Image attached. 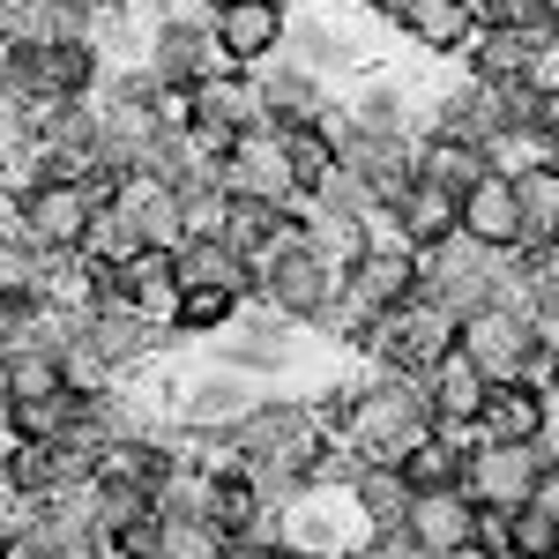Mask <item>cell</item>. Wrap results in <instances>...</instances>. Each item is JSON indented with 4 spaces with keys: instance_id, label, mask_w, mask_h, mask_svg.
<instances>
[{
    "instance_id": "6da1fadb",
    "label": "cell",
    "mask_w": 559,
    "mask_h": 559,
    "mask_svg": "<svg viewBox=\"0 0 559 559\" xmlns=\"http://www.w3.org/2000/svg\"><path fill=\"white\" fill-rule=\"evenodd\" d=\"M329 403H336V411H329V426L350 440V455H358V463H403V455L432 432L426 373H395V366H381L366 388L329 395Z\"/></svg>"
},
{
    "instance_id": "7a4b0ae2",
    "label": "cell",
    "mask_w": 559,
    "mask_h": 559,
    "mask_svg": "<svg viewBox=\"0 0 559 559\" xmlns=\"http://www.w3.org/2000/svg\"><path fill=\"white\" fill-rule=\"evenodd\" d=\"M231 455L247 471H292V477H313L321 485V463H329V418L313 403H276L261 395L247 411V426L231 432Z\"/></svg>"
},
{
    "instance_id": "3957f363",
    "label": "cell",
    "mask_w": 559,
    "mask_h": 559,
    "mask_svg": "<svg viewBox=\"0 0 559 559\" xmlns=\"http://www.w3.org/2000/svg\"><path fill=\"white\" fill-rule=\"evenodd\" d=\"M455 350L471 358L485 381H537V358H545V336H537V313H522V306H500V299H485L471 306L463 321H455Z\"/></svg>"
},
{
    "instance_id": "277c9868",
    "label": "cell",
    "mask_w": 559,
    "mask_h": 559,
    "mask_svg": "<svg viewBox=\"0 0 559 559\" xmlns=\"http://www.w3.org/2000/svg\"><path fill=\"white\" fill-rule=\"evenodd\" d=\"M336 292H344V276L313 254L299 231L276 239V247L254 261V299L269 306V313H284V321H321V313L336 306Z\"/></svg>"
},
{
    "instance_id": "5b68a950",
    "label": "cell",
    "mask_w": 559,
    "mask_h": 559,
    "mask_svg": "<svg viewBox=\"0 0 559 559\" xmlns=\"http://www.w3.org/2000/svg\"><path fill=\"white\" fill-rule=\"evenodd\" d=\"M366 344L381 350V366H395V373H432L455 350V313L440 299H426V292H411L395 313H381L366 329Z\"/></svg>"
},
{
    "instance_id": "8992f818",
    "label": "cell",
    "mask_w": 559,
    "mask_h": 559,
    "mask_svg": "<svg viewBox=\"0 0 559 559\" xmlns=\"http://www.w3.org/2000/svg\"><path fill=\"white\" fill-rule=\"evenodd\" d=\"M500 269H508V254L477 247L471 231H448L440 247H426V254H418V292H426V299H440L448 313H455V321H463L471 306H485V299H492Z\"/></svg>"
},
{
    "instance_id": "52a82bcc",
    "label": "cell",
    "mask_w": 559,
    "mask_h": 559,
    "mask_svg": "<svg viewBox=\"0 0 559 559\" xmlns=\"http://www.w3.org/2000/svg\"><path fill=\"white\" fill-rule=\"evenodd\" d=\"M97 202H105V194H97L90 179H45V187H31V194L15 202V224H23V239H31L38 254L68 261V254H83Z\"/></svg>"
},
{
    "instance_id": "ba28073f",
    "label": "cell",
    "mask_w": 559,
    "mask_h": 559,
    "mask_svg": "<svg viewBox=\"0 0 559 559\" xmlns=\"http://www.w3.org/2000/svg\"><path fill=\"white\" fill-rule=\"evenodd\" d=\"M545 440H471L463 455V492L477 500V515H508L530 500V485L545 471Z\"/></svg>"
},
{
    "instance_id": "9c48e42d",
    "label": "cell",
    "mask_w": 559,
    "mask_h": 559,
    "mask_svg": "<svg viewBox=\"0 0 559 559\" xmlns=\"http://www.w3.org/2000/svg\"><path fill=\"white\" fill-rule=\"evenodd\" d=\"M261 403V373H239V366H210L179 388V426L202 432V440H231L247 426V411Z\"/></svg>"
},
{
    "instance_id": "30bf717a",
    "label": "cell",
    "mask_w": 559,
    "mask_h": 559,
    "mask_svg": "<svg viewBox=\"0 0 559 559\" xmlns=\"http://www.w3.org/2000/svg\"><path fill=\"white\" fill-rule=\"evenodd\" d=\"M150 75L157 83H210V75H224V52H216V31L210 15L194 8V15H157V31H150Z\"/></svg>"
},
{
    "instance_id": "8fae6325",
    "label": "cell",
    "mask_w": 559,
    "mask_h": 559,
    "mask_svg": "<svg viewBox=\"0 0 559 559\" xmlns=\"http://www.w3.org/2000/svg\"><path fill=\"white\" fill-rule=\"evenodd\" d=\"M284 23H292V8H284V0H239V8H216L210 31H216L224 68H239V75L269 68V60L284 52Z\"/></svg>"
},
{
    "instance_id": "7c38bea8",
    "label": "cell",
    "mask_w": 559,
    "mask_h": 559,
    "mask_svg": "<svg viewBox=\"0 0 559 559\" xmlns=\"http://www.w3.org/2000/svg\"><path fill=\"white\" fill-rule=\"evenodd\" d=\"M224 194L299 210V194H292V165H284V134H276V128H247V134H239V142L224 150Z\"/></svg>"
},
{
    "instance_id": "4fadbf2b",
    "label": "cell",
    "mask_w": 559,
    "mask_h": 559,
    "mask_svg": "<svg viewBox=\"0 0 559 559\" xmlns=\"http://www.w3.org/2000/svg\"><path fill=\"white\" fill-rule=\"evenodd\" d=\"M247 128H261V97H254V75H239V68H224L210 83H194V142L224 157L231 142Z\"/></svg>"
},
{
    "instance_id": "5bb4252c",
    "label": "cell",
    "mask_w": 559,
    "mask_h": 559,
    "mask_svg": "<svg viewBox=\"0 0 559 559\" xmlns=\"http://www.w3.org/2000/svg\"><path fill=\"white\" fill-rule=\"evenodd\" d=\"M105 202L128 216V231L142 239V247H165V254H173L179 239H187V202H179V187H165V179H150V173H120Z\"/></svg>"
},
{
    "instance_id": "9a60e30c",
    "label": "cell",
    "mask_w": 559,
    "mask_h": 559,
    "mask_svg": "<svg viewBox=\"0 0 559 559\" xmlns=\"http://www.w3.org/2000/svg\"><path fill=\"white\" fill-rule=\"evenodd\" d=\"M336 150H344V173H358V187H366L381 210H395L403 187L418 179V142H411V134H358L350 128Z\"/></svg>"
},
{
    "instance_id": "2e32d148",
    "label": "cell",
    "mask_w": 559,
    "mask_h": 559,
    "mask_svg": "<svg viewBox=\"0 0 559 559\" xmlns=\"http://www.w3.org/2000/svg\"><path fill=\"white\" fill-rule=\"evenodd\" d=\"M105 292L134 313H150V321H165L173 329V306H179V269L165 247H134L120 269H105Z\"/></svg>"
},
{
    "instance_id": "e0dca14e",
    "label": "cell",
    "mask_w": 559,
    "mask_h": 559,
    "mask_svg": "<svg viewBox=\"0 0 559 559\" xmlns=\"http://www.w3.org/2000/svg\"><path fill=\"white\" fill-rule=\"evenodd\" d=\"M426 395H432V426L455 432V440H477V418H485V395H492V381L477 373L463 350H448V358L426 373Z\"/></svg>"
},
{
    "instance_id": "ac0fdd59",
    "label": "cell",
    "mask_w": 559,
    "mask_h": 559,
    "mask_svg": "<svg viewBox=\"0 0 559 559\" xmlns=\"http://www.w3.org/2000/svg\"><path fill=\"white\" fill-rule=\"evenodd\" d=\"M455 231H471L477 247H492V254H515V247H522L515 179H508V173H485L477 187H463V216H455Z\"/></svg>"
},
{
    "instance_id": "d6986e66",
    "label": "cell",
    "mask_w": 559,
    "mask_h": 559,
    "mask_svg": "<svg viewBox=\"0 0 559 559\" xmlns=\"http://www.w3.org/2000/svg\"><path fill=\"white\" fill-rule=\"evenodd\" d=\"M552 432V388L545 381H492L485 395V418H477V440H545Z\"/></svg>"
},
{
    "instance_id": "ffe728a7",
    "label": "cell",
    "mask_w": 559,
    "mask_h": 559,
    "mask_svg": "<svg viewBox=\"0 0 559 559\" xmlns=\"http://www.w3.org/2000/svg\"><path fill=\"white\" fill-rule=\"evenodd\" d=\"M545 45H552V31H508V23H485L471 45V75L492 90H515L537 75V60H545Z\"/></svg>"
},
{
    "instance_id": "44dd1931",
    "label": "cell",
    "mask_w": 559,
    "mask_h": 559,
    "mask_svg": "<svg viewBox=\"0 0 559 559\" xmlns=\"http://www.w3.org/2000/svg\"><path fill=\"white\" fill-rule=\"evenodd\" d=\"M173 269H179V292H231V299H254V261L239 254L231 239H179Z\"/></svg>"
},
{
    "instance_id": "7402d4cb",
    "label": "cell",
    "mask_w": 559,
    "mask_h": 559,
    "mask_svg": "<svg viewBox=\"0 0 559 559\" xmlns=\"http://www.w3.org/2000/svg\"><path fill=\"white\" fill-rule=\"evenodd\" d=\"M477 31H485L477 0H418L403 15V38L418 45V52H432V60H471Z\"/></svg>"
},
{
    "instance_id": "603a6c76",
    "label": "cell",
    "mask_w": 559,
    "mask_h": 559,
    "mask_svg": "<svg viewBox=\"0 0 559 559\" xmlns=\"http://www.w3.org/2000/svg\"><path fill=\"white\" fill-rule=\"evenodd\" d=\"M254 97H261V128H276V134H292V128H313L321 112H329V97H321V83L306 75V68H254Z\"/></svg>"
},
{
    "instance_id": "cb8c5ba5",
    "label": "cell",
    "mask_w": 559,
    "mask_h": 559,
    "mask_svg": "<svg viewBox=\"0 0 559 559\" xmlns=\"http://www.w3.org/2000/svg\"><path fill=\"white\" fill-rule=\"evenodd\" d=\"M403 530L426 545L432 559L455 552L463 537H477V500L463 485H440V492H411V508H403Z\"/></svg>"
},
{
    "instance_id": "d4e9b609",
    "label": "cell",
    "mask_w": 559,
    "mask_h": 559,
    "mask_svg": "<svg viewBox=\"0 0 559 559\" xmlns=\"http://www.w3.org/2000/svg\"><path fill=\"white\" fill-rule=\"evenodd\" d=\"M395 231H403V247L411 254H426V247H440L448 231H455V216H463V194H448V187H432V179H411L403 187V202H395Z\"/></svg>"
},
{
    "instance_id": "484cf974",
    "label": "cell",
    "mask_w": 559,
    "mask_h": 559,
    "mask_svg": "<svg viewBox=\"0 0 559 559\" xmlns=\"http://www.w3.org/2000/svg\"><path fill=\"white\" fill-rule=\"evenodd\" d=\"M515 202H522V247L515 254H552L559 247V165L515 173Z\"/></svg>"
},
{
    "instance_id": "4316f807",
    "label": "cell",
    "mask_w": 559,
    "mask_h": 559,
    "mask_svg": "<svg viewBox=\"0 0 559 559\" xmlns=\"http://www.w3.org/2000/svg\"><path fill=\"white\" fill-rule=\"evenodd\" d=\"M350 508H358V522L366 530H403V508H411V485H403V471L395 463H358V471L344 477Z\"/></svg>"
},
{
    "instance_id": "83f0119b",
    "label": "cell",
    "mask_w": 559,
    "mask_h": 559,
    "mask_svg": "<svg viewBox=\"0 0 559 559\" xmlns=\"http://www.w3.org/2000/svg\"><path fill=\"white\" fill-rule=\"evenodd\" d=\"M60 388H75L68 381V358H52V350H38V344L0 350V395H8V403H45V395H60Z\"/></svg>"
},
{
    "instance_id": "f1b7e54d",
    "label": "cell",
    "mask_w": 559,
    "mask_h": 559,
    "mask_svg": "<svg viewBox=\"0 0 559 559\" xmlns=\"http://www.w3.org/2000/svg\"><path fill=\"white\" fill-rule=\"evenodd\" d=\"M224 366H239V373H284L292 366V321L284 313H247L239 344H224Z\"/></svg>"
},
{
    "instance_id": "f546056e",
    "label": "cell",
    "mask_w": 559,
    "mask_h": 559,
    "mask_svg": "<svg viewBox=\"0 0 559 559\" xmlns=\"http://www.w3.org/2000/svg\"><path fill=\"white\" fill-rule=\"evenodd\" d=\"M284 60L321 83V75L350 68V38L336 31V23H321V15H292V23H284Z\"/></svg>"
},
{
    "instance_id": "4dcf8cb0",
    "label": "cell",
    "mask_w": 559,
    "mask_h": 559,
    "mask_svg": "<svg viewBox=\"0 0 559 559\" xmlns=\"http://www.w3.org/2000/svg\"><path fill=\"white\" fill-rule=\"evenodd\" d=\"M477 537H492L508 559H559V522H545L530 500L508 515H477Z\"/></svg>"
},
{
    "instance_id": "1f68e13d",
    "label": "cell",
    "mask_w": 559,
    "mask_h": 559,
    "mask_svg": "<svg viewBox=\"0 0 559 559\" xmlns=\"http://www.w3.org/2000/svg\"><path fill=\"white\" fill-rule=\"evenodd\" d=\"M336 157H344V150H336V134L321 128V120H313V128H292V134H284L292 194H299V202H321V187L336 179Z\"/></svg>"
},
{
    "instance_id": "d6a6232c",
    "label": "cell",
    "mask_w": 559,
    "mask_h": 559,
    "mask_svg": "<svg viewBox=\"0 0 559 559\" xmlns=\"http://www.w3.org/2000/svg\"><path fill=\"white\" fill-rule=\"evenodd\" d=\"M358 134H411V83L395 75H366L350 90V112H344Z\"/></svg>"
},
{
    "instance_id": "836d02e7",
    "label": "cell",
    "mask_w": 559,
    "mask_h": 559,
    "mask_svg": "<svg viewBox=\"0 0 559 559\" xmlns=\"http://www.w3.org/2000/svg\"><path fill=\"white\" fill-rule=\"evenodd\" d=\"M485 173H492V157H485L477 142H455V134H426V142H418V179L448 187V194L477 187Z\"/></svg>"
},
{
    "instance_id": "e575fe53",
    "label": "cell",
    "mask_w": 559,
    "mask_h": 559,
    "mask_svg": "<svg viewBox=\"0 0 559 559\" xmlns=\"http://www.w3.org/2000/svg\"><path fill=\"white\" fill-rule=\"evenodd\" d=\"M463 455H471V440H455V432H440L432 426L395 471H403V485L411 492H440V485H463Z\"/></svg>"
},
{
    "instance_id": "d590c367",
    "label": "cell",
    "mask_w": 559,
    "mask_h": 559,
    "mask_svg": "<svg viewBox=\"0 0 559 559\" xmlns=\"http://www.w3.org/2000/svg\"><path fill=\"white\" fill-rule=\"evenodd\" d=\"M157 559H224V530L202 515H157Z\"/></svg>"
},
{
    "instance_id": "8d00e7d4",
    "label": "cell",
    "mask_w": 559,
    "mask_h": 559,
    "mask_svg": "<svg viewBox=\"0 0 559 559\" xmlns=\"http://www.w3.org/2000/svg\"><path fill=\"white\" fill-rule=\"evenodd\" d=\"M239 313H247V299H231V292H179L173 329L179 336H210V329H231Z\"/></svg>"
},
{
    "instance_id": "74e56055",
    "label": "cell",
    "mask_w": 559,
    "mask_h": 559,
    "mask_svg": "<svg viewBox=\"0 0 559 559\" xmlns=\"http://www.w3.org/2000/svg\"><path fill=\"white\" fill-rule=\"evenodd\" d=\"M485 23H508V31H552L559 0H477Z\"/></svg>"
},
{
    "instance_id": "f35d334b",
    "label": "cell",
    "mask_w": 559,
    "mask_h": 559,
    "mask_svg": "<svg viewBox=\"0 0 559 559\" xmlns=\"http://www.w3.org/2000/svg\"><path fill=\"white\" fill-rule=\"evenodd\" d=\"M530 306H537V321H559V247L530 254Z\"/></svg>"
},
{
    "instance_id": "ab89813d",
    "label": "cell",
    "mask_w": 559,
    "mask_h": 559,
    "mask_svg": "<svg viewBox=\"0 0 559 559\" xmlns=\"http://www.w3.org/2000/svg\"><path fill=\"white\" fill-rule=\"evenodd\" d=\"M350 559H432V552L411 537V530H373V537H366V552H350Z\"/></svg>"
},
{
    "instance_id": "60d3db41",
    "label": "cell",
    "mask_w": 559,
    "mask_h": 559,
    "mask_svg": "<svg viewBox=\"0 0 559 559\" xmlns=\"http://www.w3.org/2000/svg\"><path fill=\"white\" fill-rule=\"evenodd\" d=\"M23 321H31V299H8V292H0V350H15Z\"/></svg>"
},
{
    "instance_id": "b9f144b4",
    "label": "cell",
    "mask_w": 559,
    "mask_h": 559,
    "mask_svg": "<svg viewBox=\"0 0 559 559\" xmlns=\"http://www.w3.org/2000/svg\"><path fill=\"white\" fill-rule=\"evenodd\" d=\"M440 559H508V552H500V545H492V537H463V545H455V552H440Z\"/></svg>"
},
{
    "instance_id": "7bdbcfd3",
    "label": "cell",
    "mask_w": 559,
    "mask_h": 559,
    "mask_svg": "<svg viewBox=\"0 0 559 559\" xmlns=\"http://www.w3.org/2000/svg\"><path fill=\"white\" fill-rule=\"evenodd\" d=\"M358 8H366V15H381V23H403L418 0H358Z\"/></svg>"
},
{
    "instance_id": "ee69618b",
    "label": "cell",
    "mask_w": 559,
    "mask_h": 559,
    "mask_svg": "<svg viewBox=\"0 0 559 559\" xmlns=\"http://www.w3.org/2000/svg\"><path fill=\"white\" fill-rule=\"evenodd\" d=\"M276 559H336V552H321V545H276Z\"/></svg>"
},
{
    "instance_id": "f6af8a7d",
    "label": "cell",
    "mask_w": 559,
    "mask_h": 559,
    "mask_svg": "<svg viewBox=\"0 0 559 559\" xmlns=\"http://www.w3.org/2000/svg\"><path fill=\"white\" fill-rule=\"evenodd\" d=\"M60 8H68V15H105L112 0H60Z\"/></svg>"
},
{
    "instance_id": "bcb514c9",
    "label": "cell",
    "mask_w": 559,
    "mask_h": 559,
    "mask_svg": "<svg viewBox=\"0 0 559 559\" xmlns=\"http://www.w3.org/2000/svg\"><path fill=\"white\" fill-rule=\"evenodd\" d=\"M8 559H52V552H45V545H31V537H15V552H8Z\"/></svg>"
},
{
    "instance_id": "7dc6e473",
    "label": "cell",
    "mask_w": 559,
    "mask_h": 559,
    "mask_svg": "<svg viewBox=\"0 0 559 559\" xmlns=\"http://www.w3.org/2000/svg\"><path fill=\"white\" fill-rule=\"evenodd\" d=\"M15 75V45H8V31H0V83Z\"/></svg>"
},
{
    "instance_id": "c3c4849f",
    "label": "cell",
    "mask_w": 559,
    "mask_h": 559,
    "mask_svg": "<svg viewBox=\"0 0 559 559\" xmlns=\"http://www.w3.org/2000/svg\"><path fill=\"white\" fill-rule=\"evenodd\" d=\"M15 537H23V522H0V559L15 552Z\"/></svg>"
},
{
    "instance_id": "681fc988",
    "label": "cell",
    "mask_w": 559,
    "mask_h": 559,
    "mask_svg": "<svg viewBox=\"0 0 559 559\" xmlns=\"http://www.w3.org/2000/svg\"><path fill=\"white\" fill-rule=\"evenodd\" d=\"M545 373H552V403H559V344L545 350Z\"/></svg>"
},
{
    "instance_id": "f907efd6",
    "label": "cell",
    "mask_w": 559,
    "mask_h": 559,
    "mask_svg": "<svg viewBox=\"0 0 559 559\" xmlns=\"http://www.w3.org/2000/svg\"><path fill=\"white\" fill-rule=\"evenodd\" d=\"M216 8H239V0H202V15H216Z\"/></svg>"
},
{
    "instance_id": "816d5d0a",
    "label": "cell",
    "mask_w": 559,
    "mask_h": 559,
    "mask_svg": "<svg viewBox=\"0 0 559 559\" xmlns=\"http://www.w3.org/2000/svg\"><path fill=\"white\" fill-rule=\"evenodd\" d=\"M0 411H8V395H0Z\"/></svg>"
}]
</instances>
